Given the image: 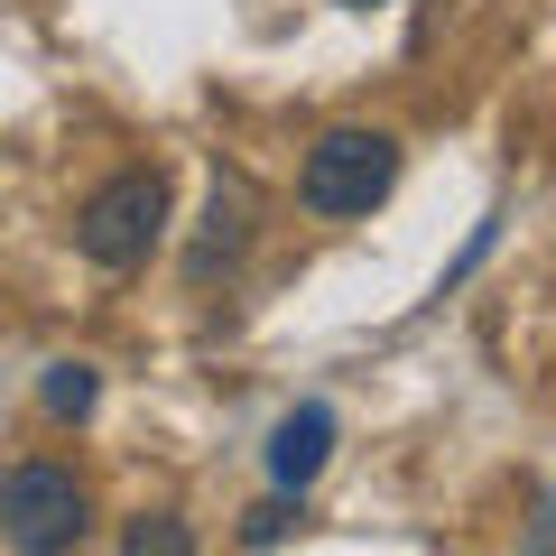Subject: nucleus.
<instances>
[{
    "mask_svg": "<svg viewBox=\"0 0 556 556\" xmlns=\"http://www.w3.org/2000/svg\"><path fill=\"white\" fill-rule=\"evenodd\" d=\"M390 186H399V139L390 130H362V121H334V130L306 149V167H298V204L325 214V223L371 214Z\"/></svg>",
    "mask_w": 556,
    "mask_h": 556,
    "instance_id": "1",
    "label": "nucleus"
},
{
    "mask_svg": "<svg viewBox=\"0 0 556 556\" xmlns=\"http://www.w3.org/2000/svg\"><path fill=\"white\" fill-rule=\"evenodd\" d=\"M159 241H167V177L159 167L102 177L93 195H84V214H75V251L93 260V269H139Z\"/></svg>",
    "mask_w": 556,
    "mask_h": 556,
    "instance_id": "2",
    "label": "nucleus"
},
{
    "mask_svg": "<svg viewBox=\"0 0 556 556\" xmlns=\"http://www.w3.org/2000/svg\"><path fill=\"white\" fill-rule=\"evenodd\" d=\"M93 529V492L65 464H10L0 473V538L20 556H75Z\"/></svg>",
    "mask_w": 556,
    "mask_h": 556,
    "instance_id": "3",
    "label": "nucleus"
},
{
    "mask_svg": "<svg viewBox=\"0 0 556 556\" xmlns=\"http://www.w3.org/2000/svg\"><path fill=\"white\" fill-rule=\"evenodd\" d=\"M241 251H251V195H241L232 177H214V195H204V232H195V251H186V278L214 288V278L241 269Z\"/></svg>",
    "mask_w": 556,
    "mask_h": 556,
    "instance_id": "4",
    "label": "nucleus"
},
{
    "mask_svg": "<svg viewBox=\"0 0 556 556\" xmlns=\"http://www.w3.org/2000/svg\"><path fill=\"white\" fill-rule=\"evenodd\" d=\"M325 455H334V408L325 399H306V408H288L269 427V482L278 492H306L325 473Z\"/></svg>",
    "mask_w": 556,
    "mask_h": 556,
    "instance_id": "5",
    "label": "nucleus"
},
{
    "mask_svg": "<svg viewBox=\"0 0 556 556\" xmlns=\"http://www.w3.org/2000/svg\"><path fill=\"white\" fill-rule=\"evenodd\" d=\"M93 399H102L93 362H47V371H38V408H47V417H84Z\"/></svg>",
    "mask_w": 556,
    "mask_h": 556,
    "instance_id": "6",
    "label": "nucleus"
},
{
    "mask_svg": "<svg viewBox=\"0 0 556 556\" xmlns=\"http://www.w3.org/2000/svg\"><path fill=\"white\" fill-rule=\"evenodd\" d=\"M121 556H195V529H186L177 510H149V519H130Z\"/></svg>",
    "mask_w": 556,
    "mask_h": 556,
    "instance_id": "7",
    "label": "nucleus"
},
{
    "mask_svg": "<svg viewBox=\"0 0 556 556\" xmlns=\"http://www.w3.org/2000/svg\"><path fill=\"white\" fill-rule=\"evenodd\" d=\"M298 529V492H278V501H260L251 519H241V547H278V538Z\"/></svg>",
    "mask_w": 556,
    "mask_h": 556,
    "instance_id": "8",
    "label": "nucleus"
},
{
    "mask_svg": "<svg viewBox=\"0 0 556 556\" xmlns=\"http://www.w3.org/2000/svg\"><path fill=\"white\" fill-rule=\"evenodd\" d=\"M343 10H390V0H343Z\"/></svg>",
    "mask_w": 556,
    "mask_h": 556,
    "instance_id": "9",
    "label": "nucleus"
}]
</instances>
